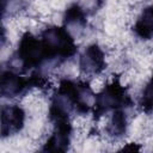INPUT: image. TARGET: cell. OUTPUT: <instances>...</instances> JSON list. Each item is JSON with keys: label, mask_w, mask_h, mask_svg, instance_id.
Wrapping results in <instances>:
<instances>
[{"label": "cell", "mask_w": 153, "mask_h": 153, "mask_svg": "<svg viewBox=\"0 0 153 153\" xmlns=\"http://www.w3.org/2000/svg\"><path fill=\"white\" fill-rule=\"evenodd\" d=\"M41 39L49 61H65L76 53L74 38L63 26H48L41 32Z\"/></svg>", "instance_id": "obj_1"}, {"label": "cell", "mask_w": 153, "mask_h": 153, "mask_svg": "<svg viewBox=\"0 0 153 153\" xmlns=\"http://www.w3.org/2000/svg\"><path fill=\"white\" fill-rule=\"evenodd\" d=\"M131 105L133 100L127 88L120 82L118 78H116L110 84L105 85V87L99 93L96 94L92 112L93 117L98 120L109 111L126 109Z\"/></svg>", "instance_id": "obj_2"}, {"label": "cell", "mask_w": 153, "mask_h": 153, "mask_svg": "<svg viewBox=\"0 0 153 153\" xmlns=\"http://www.w3.org/2000/svg\"><path fill=\"white\" fill-rule=\"evenodd\" d=\"M45 85L47 79L39 73H33L29 78H24L16 72L2 71L0 79V93L5 98H14L32 87L42 88Z\"/></svg>", "instance_id": "obj_3"}, {"label": "cell", "mask_w": 153, "mask_h": 153, "mask_svg": "<svg viewBox=\"0 0 153 153\" xmlns=\"http://www.w3.org/2000/svg\"><path fill=\"white\" fill-rule=\"evenodd\" d=\"M17 57L24 69L39 68L45 61H49L42 39L30 32H25L19 39Z\"/></svg>", "instance_id": "obj_4"}, {"label": "cell", "mask_w": 153, "mask_h": 153, "mask_svg": "<svg viewBox=\"0 0 153 153\" xmlns=\"http://www.w3.org/2000/svg\"><path fill=\"white\" fill-rule=\"evenodd\" d=\"M54 126V131L43 146L45 152H65L68 149L72 136V123L69 117H59L50 120Z\"/></svg>", "instance_id": "obj_5"}, {"label": "cell", "mask_w": 153, "mask_h": 153, "mask_svg": "<svg viewBox=\"0 0 153 153\" xmlns=\"http://www.w3.org/2000/svg\"><path fill=\"white\" fill-rule=\"evenodd\" d=\"M105 55L98 44L88 45L79 57V67L81 73L88 76H96L105 69Z\"/></svg>", "instance_id": "obj_6"}, {"label": "cell", "mask_w": 153, "mask_h": 153, "mask_svg": "<svg viewBox=\"0 0 153 153\" xmlns=\"http://www.w3.org/2000/svg\"><path fill=\"white\" fill-rule=\"evenodd\" d=\"M25 112L17 104L2 105L1 108V136L2 139L17 134L24 127Z\"/></svg>", "instance_id": "obj_7"}, {"label": "cell", "mask_w": 153, "mask_h": 153, "mask_svg": "<svg viewBox=\"0 0 153 153\" xmlns=\"http://www.w3.org/2000/svg\"><path fill=\"white\" fill-rule=\"evenodd\" d=\"M134 33L141 39H151L153 37V5L147 6L133 26Z\"/></svg>", "instance_id": "obj_8"}, {"label": "cell", "mask_w": 153, "mask_h": 153, "mask_svg": "<svg viewBox=\"0 0 153 153\" xmlns=\"http://www.w3.org/2000/svg\"><path fill=\"white\" fill-rule=\"evenodd\" d=\"M127 131V116L123 111V109H118V110H114L112 111V116L106 126V133L115 137L118 139L121 136H123Z\"/></svg>", "instance_id": "obj_9"}, {"label": "cell", "mask_w": 153, "mask_h": 153, "mask_svg": "<svg viewBox=\"0 0 153 153\" xmlns=\"http://www.w3.org/2000/svg\"><path fill=\"white\" fill-rule=\"evenodd\" d=\"M86 23H87L86 13L84 8H81L78 4H73L66 10L63 16V24L66 27L68 25H76V26L84 27Z\"/></svg>", "instance_id": "obj_10"}, {"label": "cell", "mask_w": 153, "mask_h": 153, "mask_svg": "<svg viewBox=\"0 0 153 153\" xmlns=\"http://www.w3.org/2000/svg\"><path fill=\"white\" fill-rule=\"evenodd\" d=\"M140 106H141V110L145 111L146 114H149L153 111V75L151 76V79L148 80V82L146 84L142 91Z\"/></svg>", "instance_id": "obj_11"}, {"label": "cell", "mask_w": 153, "mask_h": 153, "mask_svg": "<svg viewBox=\"0 0 153 153\" xmlns=\"http://www.w3.org/2000/svg\"><path fill=\"white\" fill-rule=\"evenodd\" d=\"M122 151H140V146H136V145L131 143V146H124L122 148Z\"/></svg>", "instance_id": "obj_12"}]
</instances>
